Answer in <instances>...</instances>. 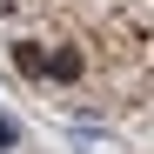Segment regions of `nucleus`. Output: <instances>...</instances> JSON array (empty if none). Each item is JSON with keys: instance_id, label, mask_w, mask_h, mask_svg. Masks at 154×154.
<instances>
[{"instance_id": "1", "label": "nucleus", "mask_w": 154, "mask_h": 154, "mask_svg": "<svg viewBox=\"0 0 154 154\" xmlns=\"http://www.w3.org/2000/svg\"><path fill=\"white\" fill-rule=\"evenodd\" d=\"M14 67L27 74V81H47V67H54V54H47V47H34V40H14Z\"/></svg>"}, {"instance_id": "2", "label": "nucleus", "mask_w": 154, "mask_h": 154, "mask_svg": "<svg viewBox=\"0 0 154 154\" xmlns=\"http://www.w3.org/2000/svg\"><path fill=\"white\" fill-rule=\"evenodd\" d=\"M47 81H81V54H74V47H60L54 67H47Z\"/></svg>"}, {"instance_id": "3", "label": "nucleus", "mask_w": 154, "mask_h": 154, "mask_svg": "<svg viewBox=\"0 0 154 154\" xmlns=\"http://www.w3.org/2000/svg\"><path fill=\"white\" fill-rule=\"evenodd\" d=\"M14 141H20V127H14L7 114H0V147H14Z\"/></svg>"}]
</instances>
